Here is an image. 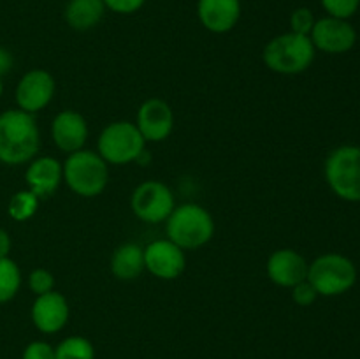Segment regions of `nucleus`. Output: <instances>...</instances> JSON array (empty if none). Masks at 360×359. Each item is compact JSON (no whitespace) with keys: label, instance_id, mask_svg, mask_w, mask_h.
Returning a JSON list of instances; mask_svg holds the SVG:
<instances>
[{"label":"nucleus","instance_id":"nucleus-5","mask_svg":"<svg viewBox=\"0 0 360 359\" xmlns=\"http://www.w3.org/2000/svg\"><path fill=\"white\" fill-rule=\"evenodd\" d=\"M308 282L319 296H340L357 282V267L341 253H323L308 266Z\"/></svg>","mask_w":360,"mask_h":359},{"label":"nucleus","instance_id":"nucleus-17","mask_svg":"<svg viewBox=\"0 0 360 359\" xmlns=\"http://www.w3.org/2000/svg\"><path fill=\"white\" fill-rule=\"evenodd\" d=\"M28 190L42 199L55 194L63 182V165L53 157H39L30 162L25 172Z\"/></svg>","mask_w":360,"mask_h":359},{"label":"nucleus","instance_id":"nucleus-18","mask_svg":"<svg viewBox=\"0 0 360 359\" xmlns=\"http://www.w3.org/2000/svg\"><path fill=\"white\" fill-rule=\"evenodd\" d=\"M146 270L144 267V248L136 243H123L112 252L111 273L122 282H132Z\"/></svg>","mask_w":360,"mask_h":359},{"label":"nucleus","instance_id":"nucleus-28","mask_svg":"<svg viewBox=\"0 0 360 359\" xmlns=\"http://www.w3.org/2000/svg\"><path fill=\"white\" fill-rule=\"evenodd\" d=\"M146 4V0H104L105 9L116 14H134Z\"/></svg>","mask_w":360,"mask_h":359},{"label":"nucleus","instance_id":"nucleus-25","mask_svg":"<svg viewBox=\"0 0 360 359\" xmlns=\"http://www.w3.org/2000/svg\"><path fill=\"white\" fill-rule=\"evenodd\" d=\"M28 287L34 292L35 296H42L46 292L55 291V277H53L51 271L42 270V267H37V270L32 271L28 275Z\"/></svg>","mask_w":360,"mask_h":359},{"label":"nucleus","instance_id":"nucleus-6","mask_svg":"<svg viewBox=\"0 0 360 359\" xmlns=\"http://www.w3.org/2000/svg\"><path fill=\"white\" fill-rule=\"evenodd\" d=\"M326 180L340 199L360 201V146L345 144L330 151L326 160Z\"/></svg>","mask_w":360,"mask_h":359},{"label":"nucleus","instance_id":"nucleus-24","mask_svg":"<svg viewBox=\"0 0 360 359\" xmlns=\"http://www.w3.org/2000/svg\"><path fill=\"white\" fill-rule=\"evenodd\" d=\"M327 14L333 18L348 20L354 16L360 7V0H320Z\"/></svg>","mask_w":360,"mask_h":359},{"label":"nucleus","instance_id":"nucleus-1","mask_svg":"<svg viewBox=\"0 0 360 359\" xmlns=\"http://www.w3.org/2000/svg\"><path fill=\"white\" fill-rule=\"evenodd\" d=\"M41 146L34 115L9 109L0 115V162L20 165L32 160Z\"/></svg>","mask_w":360,"mask_h":359},{"label":"nucleus","instance_id":"nucleus-3","mask_svg":"<svg viewBox=\"0 0 360 359\" xmlns=\"http://www.w3.org/2000/svg\"><path fill=\"white\" fill-rule=\"evenodd\" d=\"M315 51L316 49L309 35L287 32L267 42L262 58L267 69L273 73L292 76V74H301L309 69L315 60Z\"/></svg>","mask_w":360,"mask_h":359},{"label":"nucleus","instance_id":"nucleus-27","mask_svg":"<svg viewBox=\"0 0 360 359\" xmlns=\"http://www.w3.org/2000/svg\"><path fill=\"white\" fill-rule=\"evenodd\" d=\"M21 359H56L55 347L48 341H32L25 347Z\"/></svg>","mask_w":360,"mask_h":359},{"label":"nucleus","instance_id":"nucleus-16","mask_svg":"<svg viewBox=\"0 0 360 359\" xmlns=\"http://www.w3.org/2000/svg\"><path fill=\"white\" fill-rule=\"evenodd\" d=\"M197 16L213 34H227L241 18V0H199Z\"/></svg>","mask_w":360,"mask_h":359},{"label":"nucleus","instance_id":"nucleus-21","mask_svg":"<svg viewBox=\"0 0 360 359\" xmlns=\"http://www.w3.org/2000/svg\"><path fill=\"white\" fill-rule=\"evenodd\" d=\"M56 359H95V347L88 338L69 336L55 347Z\"/></svg>","mask_w":360,"mask_h":359},{"label":"nucleus","instance_id":"nucleus-19","mask_svg":"<svg viewBox=\"0 0 360 359\" xmlns=\"http://www.w3.org/2000/svg\"><path fill=\"white\" fill-rule=\"evenodd\" d=\"M104 13V0H69L63 16L70 28L77 32H86L101 23Z\"/></svg>","mask_w":360,"mask_h":359},{"label":"nucleus","instance_id":"nucleus-4","mask_svg":"<svg viewBox=\"0 0 360 359\" xmlns=\"http://www.w3.org/2000/svg\"><path fill=\"white\" fill-rule=\"evenodd\" d=\"M63 182L81 197H97L109 183L108 162L91 150H79L67 155L63 162Z\"/></svg>","mask_w":360,"mask_h":359},{"label":"nucleus","instance_id":"nucleus-7","mask_svg":"<svg viewBox=\"0 0 360 359\" xmlns=\"http://www.w3.org/2000/svg\"><path fill=\"white\" fill-rule=\"evenodd\" d=\"M146 141L141 136L136 123L112 122L101 132L97 141V151L108 164L125 165L136 162L144 151Z\"/></svg>","mask_w":360,"mask_h":359},{"label":"nucleus","instance_id":"nucleus-31","mask_svg":"<svg viewBox=\"0 0 360 359\" xmlns=\"http://www.w3.org/2000/svg\"><path fill=\"white\" fill-rule=\"evenodd\" d=\"M2 92H4V84H2V80H0V95H2Z\"/></svg>","mask_w":360,"mask_h":359},{"label":"nucleus","instance_id":"nucleus-9","mask_svg":"<svg viewBox=\"0 0 360 359\" xmlns=\"http://www.w3.org/2000/svg\"><path fill=\"white\" fill-rule=\"evenodd\" d=\"M309 39L315 49L329 55H341L354 48L357 42V32L348 20L326 16L315 21Z\"/></svg>","mask_w":360,"mask_h":359},{"label":"nucleus","instance_id":"nucleus-26","mask_svg":"<svg viewBox=\"0 0 360 359\" xmlns=\"http://www.w3.org/2000/svg\"><path fill=\"white\" fill-rule=\"evenodd\" d=\"M319 298V292L315 291L311 284L308 282V278L302 282H299L297 285L292 287V299H294L295 305L299 306H309L316 301Z\"/></svg>","mask_w":360,"mask_h":359},{"label":"nucleus","instance_id":"nucleus-30","mask_svg":"<svg viewBox=\"0 0 360 359\" xmlns=\"http://www.w3.org/2000/svg\"><path fill=\"white\" fill-rule=\"evenodd\" d=\"M9 252H11V238L9 234H7V231L0 229V259L9 257Z\"/></svg>","mask_w":360,"mask_h":359},{"label":"nucleus","instance_id":"nucleus-29","mask_svg":"<svg viewBox=\"0 0 360 359\" xmlns=\"http://www.w3.org/2000/svg\"><path fill=\"white\" fill-rule=\"evenodd\" d=\"M13 67V55L6 48H0V77L7 74Z\"/></svg>","mask_w":360,"mask_h":359},{"label":"nucleus","instance_id":"nucleus-22","mask_svg":"<svg viewBox=\"0 0 360 359\" xmlns=\"http://www.w3.org/2000/svg\"><path fill=\"white\" fill-rule=\"evenodd\" d=\"M37 206L39 197L35 194H32L30 190H20V192H16L11 197L7 213H9V217L13 220L25 222L34 217L35 211H37Z\"/></svg>","mask_w":360,"mask_h":359},{"label":"nucleus","instance_id":"nucleus-15","mask_svg":"<svg viewBox=\"0 0 360 359\" xmlns=\"http://www.w3.org/2000/svg\"><path fill=\"white\" fill-rule=\"evenodd\" d=\"M51 137L56 148L65 153L83 150L88 139V123L81 113L65 109L58 113L51 123Z\"/></svg>","mask_w":360,"mask_h":359},{"label":"nucleus","instance_id":"nucleus-14","mask_svg":"<svg viewBox=\"0 0 360 359\" xmlns=\"http://www.w3.org/2000/svg\"><path fill=\"white\" fill-rule=\"evenodd\" d=\"M308 266L309 263L299 252L292 248H280L271 253L266 270L273 284L292 289L308 278Z\"/></svg>","mask_w":360,"mask_h":359},{"label":"nucleus","instance_id":"nucleus-11","mask_svg":"<svg viewBox=\"0 0 360 359\" xmlns=\"http://www.w3.org/2000/svg\"><path fill=\"white\" fill-rule=\"evenodd\" d=\"M136 127L146 143H162L174 129V113L162 99H148L137 109Z\"/></svg>","mask_w":360,"mask_h":359},{"label":"nucleus","instance_id":"nucleus-23","mask_svg":"<svg viewBox=\"0 0 360 359\" xmlns=\"http://www.w3.org/2000/svg\"><path fill=\"white\" fill-rule=\"evenodd\" d=\"M315 14L308 7H297L294 13L290 14V32L301 35L311 34L313 27H315Z\"/></svg>","mask_w":360,"mask_h":359},{"label":"nucleus","instance_id":"nucleus-10","mask_svg":"<svg viewBox=\"0 0 360 359\" xmlns=\"http://www.w3.org/2000/svg\"><path fill=\"white\" fill-rule=\"evenodd\" d=\"M185 250L171 239H157L144 248V267L160 280H174L185 271Z\"/></svg>","mask_w":360,"mask_h":359},{"label":"nucleus","instance_id":"nucleus-2","mask_svg":"<svg viewBox=\"0 0 360 359\" xmlns=\"http://www.w3.org/2000/svg\"><path fill=\"white\" fill-rule=\"evenodd\" d=\"M167 239L183 250H197L211 241L214 234L213 217L195 203L176 206L165 220Z\"/></svg>","mask_w":360,"mask_h":359},{"label":"nucleus","instance_id":"nucleus-20","mask_svg":"<svg viewBox=\"0 0 360 359\" xmlns=\"http://www.w3.org/2000/svg\"><path fill=\"white\" fill-rule=\"evenodd\" d=\"M21 285V271L9 257L0 259V305L11 301Z\"/></svg>","mask_w":360,"mask_h":359},{"label":"nucleus","instance_id":"nucleus-12","mask_svg":"<svg viewBox=\"0 0 360 359\" xmlns=\"http://www.w3.org/2000/svg\"><path fill=\"white\" fill-rule=\"evenodd\" d=\"M55 95V77L44 69L28 70L16 87L18 108L25 113H39Z\"/></svg>","mask_w":360,"mask_h":359},{"label":"nucleus","instance_id":"nucleus-8","mask_svg":"<svg viewBox=\"0 0 360 359\" xmlns=\"http://www.w3.org/2000/svg\"><path fill=\"white\" fill-rule=\"evenodd\" d=\"M130 208L139 220L148 224H160L169 218L176 208L174 194L165 183L148 180L134 189Z\"/></svg>","mask_w":360,"mask_h":359},{"label":"nucleus","instance_id":"nucleus-13","mask_svg":"<svg viewBox=\"0 0 360 359\" xmlns=\"http://www.w3.org/2000/svg\"><path fill=\"white\" fill-rule=\"evenodd\" d=\"M32 322L41 333L53 334L62 331L67 326L70 317L69 301L60 292L51 291L37 296L32 305Z\"/></svg>","mask_w":360,"mask_h":359}]
</instances>
